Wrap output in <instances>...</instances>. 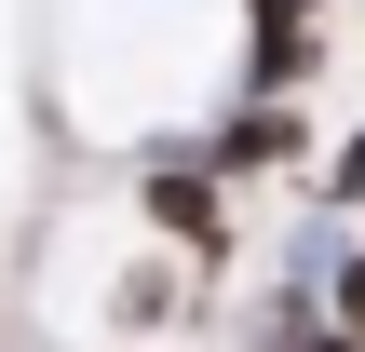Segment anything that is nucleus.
I'll return each mask as SVG.
<instances>
[{"instance_id":"nucleus-1","label":"nucleus","mask_w":365,"mask_h":352,"mask_svg":"<svg viewBox=\"0 0 365 352\" xmlns=\"http://www.w3.org/2000/svg\"><path fill=\"white\" fill-rule=\"evenodd\" d=\"M122 217H135L163 258H190L203 285H230V271H244V190H230L190 136H163V149H135V163H122Z\"/></svg>"},{"instance_id":"nucleus-2","label":"nucleus","mask_w":365,"mask_h":352,"mask_svg":"<svg viewBox=\"0 0 365 352\" xmlns=\"http://www.w3.org/2000/svg\"><path fill=\"white\" fill-rule=\"evenodd\" d=\"M190 149H203V163H217V176L257 203V190H298V176H312V149H325V109H312V95H230V109H217Z\"/></svg>"},{"instance_id":"nucleus-3","label":"nucleus","mask_w":365,"mask_h":352,"mask_svg":"<svg viewBox=\"0 0 365 352\" xmlns=\"http://www.w3.org/2000/svg\"><path fill=\"white\" fill-rule=\"evenodd\" d=\"M298 190H312L325 217H365V122H339V136L312 149V176H298Z\"/></svg>"},{"instance_id":"nucleus-4","label":"nucleus","mask_w":365,"mask_h":352,"mask_svg":"<svg viewBox=\"0 0 365 352\" xmlns=\"http://www.w3.org/2000/svg\"><path fill=\"white\" fill-rule=\"evenodd\" d=\"M325 326H352V339H365V217L339 231V271H325Z\"/></svg>"},{"instance_id":"nucleus-5","label":"nucleus","mask_w":365,"mask_h":352,"mask_svg":"<svg viewBox=\"0 0 365 352\" xmlns=\"http://www.w3.org/2000/svg\"><path fill=\"white\" fill-rule=\"evenodd\" d=\"M284 352H365V339H352V326H312V339H284Z\"/></svg>"}]
</instances>
